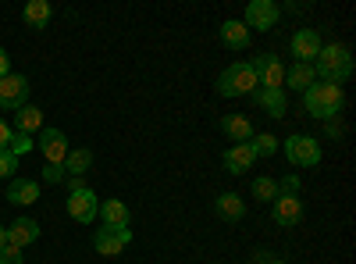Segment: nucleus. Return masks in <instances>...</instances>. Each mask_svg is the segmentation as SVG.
Wrapping results in <instances>:
<instances>
[{
	"label": "nucleus",
	"instance_id": "obj_1",
	"mask_svg": "<svg viewBox=\"0 0 356 264\" xmlns=\"http://www.w3.org/2000/svg\"><path fill=\"white\" fill-rule=\"evenodd\" d=\"M314 75H321L324 82H332V86H342L353 75V54H349V47H342V43L321 47V54L314 57Z\"/></svg>",
	"mask_w": 356,
	"mask_h": 264
},
{
	"label": "nucleus",
	"instance_id": "obj_2",
	"mask_svg": "<svg viewBox=\"0 0 356 264\" xmlns=\"http://www.w3.org/2000/svg\"><path fill=\"white\" fill-rule=\"evenodd\" d=\"M346 97H342V86H332V82H314L310 90L303 93V107L321 122H332L335 114L342 111Z\"/></svg>",
	"mask_w": 356,
	"mask_h": 264
},
{
	"label": "nucleus",
	"instance_id": "obj_3",
	"mask_svg": "<svg viewBox=\"0 0 356 264\" xmlns=\"http://www.w3.org/2000/svg\"><path fill=\"white\" fill-rule=\"evenodd\" d=\"M68 183V215L79 222V225H89V222H97V211H100V200L97 193L89 189L82 179H65Z\"/></svg>",
	"mask_w": 356,
	"mask_h": 264
},
{
	"label": "nucleus",
	"instance_id": "obj_4",
	"mask_svg": "<svg viewBox=\"0 0 356 264\" xmlns=\"http://www.w3.org/2000/svg\"><path fill=\"white\" fill-rule=\"evenodd\" d=\"M282 150H285L289 164H296V168H314V164H321V143H317L314 136L296 132V136H289V139L282 143Z\"/></svg>",
	"mask_w": 356,
	"mask_h": 264
},
{
	"label": "nucleus",
	"instance_id": "obj_5",
	"mask_svg": "<svg viewBox=\"0 0 356 264\" xmlns=\"http://www.w3.org/2000/svg\"><path fill=\"white\" fill-rule=\"evenodd\" d=\"M253 86H257L253 68H250L246 61H239V65H232V68L221 72V79H218V93H221V97H246Z\"/></svg>",
	"mask_w": 356,
	"mask_h": 264
},
{
	"label": "nucleus",
	"instance_id": "obj_6",
	"mask_svg": "<svg viewBox=\"0 0 356 264\" xmlns=\"http://www.w3.org/2000/svg\"><path fill=\"white\" fill-rule=\"evenodd\" d=\"M253 75H257V86L260 90H282V82H285V65L278 61L275 54H260L253 57Z\"/></svg>",
	"mask_w": 356,
	"mask_h": 264
},
{
	"label": "nucleus",
	"instance_id": "obj_7",
	"mask_svg": "<svg viewBox=\"0 0 356 264\" xmlns=\"http://www.w3.org/2000/svg\"><path fill=\"white\" fill-rule=\"evenodd\" d=\"M132 243V228H97L93 232V250L100 254V257H118L125 247Z\"/></svg>",
	"mask_w": 356,
	"mask_h": 264
},
{
	"label": "nucleus",
	"instance_id": "obj_8",
	"mask_svg": "<svg viewBox=\"0 0 356 264\" xmlns=\"http://www.w3.org/2000/svg\"><path fill=\"white\" fill-rule=\"evenodd\" d=\"M29 104V79L25 75H4L0 79V107L4 111H22Z\"/></svg>",
	"mask_w": 356,
	"mask_h": 264
},
{
	"label": "nucleus",
	"instance_id": "obj_9",
	"mask_svg": "<svg viewBox=\"0 0 356 264\" xmlns=\"http://www.w3.org/2000/svg\"><path fill=\"white\" fill-rule=\"evenodd\" d=\"M271 218H275L278 225H285V228L300 225V222H303V200L296 196V193H278V196L271 200Z\"/></svg>",
	"mask_w": 356,
	"mask_h": 264
},
{
	"label": "nucleus",
	"instance_id": "obj_10",
	"mask_svg": "<svg viewBox=\"0 0 356 264\" xmlns=\"http://www.w3.org/2000/svg\"><path fill=\"white\" fill-rule=\"evenodd\" d=\"M278 4L275 0H250V8H246V29H260V33H267V29H275L278 25Z\"/></svg>",
	"mask_w": 356,
	"mask_h": 264
},
{
	"label": "nucleus",
	"instance_id": "obj_11",
	"mask_svg": "<svg viewBox=\"0 0 356 264\" xmlns=\"http://www.w3.org/2000/svg\"><path fill=\"white\" fill-rule=\"evenodd\" d=\"M40 150H43V157H47V164H61L65 168V157H68V136L61 132V129H43V136H40Z\"/></svg>",
	"mask_w": 356,
	"mask_h": 264
},
{
	"label": "nucleus",
	"instance_id": "obj_12",
	"mask_svg": "<svg viewBox=\"0 0 356 264\" xmlns=\"http://www.w3.org/2000/svg\"><path fill=\"white\" fill-rule=\"evenodd\" d=\"M317 54H321L317 29H300V33L292 36V57H296V65H314Z\"/></svg>",
	"mask_w": 356,
	"mask_h": 264
},
{
	"label": "nucleus",
	"instance_id": "obj_13",
	"mask_svg": "<svg viewBox=\"0 0 356 264\" xmlns=\"http://www.w3.org/2000/svg\"><path fill=\"white\" fill-rule=\"evenodd\" d=\"M225 168H228V175H243V171H250L253 164H257V150L250 143H235V146H228L225 150Z\"/></svg>",
	"mask_w": 356,
	"mask_h": 264
},
{
	"label": "nucleus",
	"instance_id": "obj_14",
	"mask_svg": "<svg viewBox=\"0 0 356 264\" xmlns=\"http://www.w3.org/2000/svg\"><path fill=\"white\" fill-rule=\"evenodd\" d=\"M40 240V222L36 218H18L8 225V247H18L25 250L29 243H36Z\"/></svg>",
	"mask_w": 356,
	"mask_h": 264
},
{
	"label": "nucleus",
	"instance_id": "obj_15",
	"mask_svg": "<svg viewBox=\"0 0 356 264\" xmlns=\"http://www.w3.org/2000/svg\"><path fill=\"white\" fill-rule=\"evenodd\" d=\"M40 200V183L33 179H11L8 186V203H18V208H25V203H36Z\"/></svg>",
	"mask_w": 356,
	"mask_h": 264
},
{
	"label": "nucleus",
	"instance_id": "obj_16",
	"mask_svg": "<svg viewBox=\"0 0 356 264\" xmlns=\"http://www.w3.org/2000/svg\"><path fill=\"white\" fill-rule=\"evenodd\" d=\"M214 211H218V218H225V222H239V218L246 215V200H243L239 193H221V196L214 200Z\"/></svg>",
	"mask_w": 356,
	"mask_h": 264
},
{
	"label": "nucleus",
	"instance_id": "obj_17",
	"mask_svg": "<svg viewBox=\"0 0 356 264\" xmlns=\"http://www.w3.org/2000/svg\"><path fill=\"white\" fill-rule=\"evenodd\" d=\"M97 218H104L107 228H129V208H125L122 200H104Z\"/></svg>",
	"mask_w": 356,
	"mask_h": 264
},
{
	"label": "nucleus",
	"instance_id": "obj_18",
	"mask_svg": "<svg viewBox=\"0 0 356 264\" xmlns=\"http://www.w3.org/2000/svg\"><path fill=\"white\" fill-rule=\"evenodd\" d=\"M22 18H25V25H29V29H47V25H50V18H54L50 0H29L25 11H22Z\"/></svg>",
	"mask_w": 356,
	"mask_h": 264
},
{
	"label": "nucleus",
	"instance_id": "obj_19",
	"mask_svg": "<svg viewBox=\"0 0 356 264\" xmlns=\"http://www.w3.org/2000/svg\"><path fill=\"white\" fill-rule=\"evenodd\" d=\"M221 132L232 136L235 143H250L253 139V125H250L246 114H225V118H221Z\"/></svg>",
	"mask_w": 356,
	"mask_h": 264
},
{
	"label": "nucleus",
	"instance_id": "obj_20",
	"mask_svg": "<svg viewBox=\"0 0 356 264\" xmlns=\"http://www.w3.org/2000/svg\"><path fill=\"white\" fill-rule=\"evenodd\" d=\"M285 82H289V90H296V93H307L310 86L317 82L314 65H292V68H285Z\"/></svg>",
	"mask_w": 356,
	"mask_h": 264
},
{
	"label": "nucleus",
	"instance_id": "obj_21",
	"mask_svg": "<svg viewBox=\"0 0 356 264\" xmlns=\"http://www.w3.org/2000/svg\"><path fill=\"white\" fill-rule=\"evenodd\" d=\"M257 104L267 111V118H285V90H257Z\"/></svg>",
	"mask_w": 356,
	"mask_h": 264
},
{
	"label": "nucleus",
	"instance_id": "obj_22",
	"mask_svg": "<svg viewBox=\"0 0 356 264\" xmlns=\"http://www.w3.org/2000/svg\"><path fill=\"white\" fill-rule=\"evenodd\" d=\"M15 122H18V129H15V132L33 136V132H40V129H43V111H40V107H33V104H25L22 111H15Z\"/></svg>",
	"mask_w": 356,
	"mask_h": 264
},
{
	"label": "nucleus",
	"instance_id": "obj_23",
	"mask_svg": "<svg viewBox=\"0 0 356 264\" xmlns=\"http://www.w3.org/2000/svg\"><path fill=\"white\" fill-rule=\"evenodd\" d=\"M221 43H225L228 50H243V47L250 43V29H246L243 22H225V25H221Z\"/></svg>",
	"mask_w": 356,
	"mask_h": 264
},
{
	"label": "nucleus",
	"instance_id": "obj_24",
	"mask_svg": "<svg viewBox=\"0 0 356 264\" xmlns=\"http://www.w3.org/2000/svg\"><path fill=\"white\" fill-rule=\"evenodd\" d=\"M93 164V154L89 150H68L65 157V179H82V171H89Z\"/></svg>",
	"mask_w": 356,
	"mask_h": 264
},
{
	"label": "nucleus",
	"instance_id": "obj_25",
	"mask_svg": "<svg viewBox=\"0 0 356 264\" xmlns=\"http://www.w3.org/2000/svg\"><path fill=\"white\" fill-rule=\"evenodd\" d=\"M250 146L257 150V157H271V154H278V139H275L271 132H253Z\"/></svg>",
	"mask_w": 356,
	"mask_h": 264
},
{
	"label": "nucleus",
	"instance_id": "obj_26",
	"mask_svg": "<svg viewBox=\"0 0 356 264\" xmlns=\"http://www.w3.org/2000/svg\"><path fill=\"white\" fill-rule=\"evenodd\" d=\"M36 146V139L33 136H25V132H15L11 129V139H8V154H15V157H25L29 150Z\"/></svg>",
	"mask_w": 356,
	"mask_h": 264
},
{
	"label": "nucleus",
	"instance_id": "obj_27",
	"mask_svg": "<svg viewBox=\"0 0 356 264\" xmlns=\"http://www.w3.org/2000/svg\"><path fill=\"white\" fill-rule=\"evenodd\" d=\"M253 196L271 203V200L278 196V183H275V179H267V175H260V179H253Z\"/></svg>",
	"mask_w": 356,
	"mask_h": 264
},
{
	"label": "nucleus",
	"instance_id": "obj_28",
	"mask_svg": "<svg viewBox=\"0 0 356 264\" xmlns=\"http://www.w3.org/2000/svg\"><path fill=\"white\" fill-rule=\"evenodd\" d=\"M15 168H18V157L8 154V150H0V179H11Z\"/></svg>",
	"mask_w": 356,
	"mask_h": 264
},
{
	"label": "nucleus",
	"instance_id": "obj_29",
	"mask_svg": "<svg viewBox=\"0 0 356 264\" xmlns=\"http://www.w3.org/2000/svg\"><path fill=\"white\" fill-rule=\"evenodd\" d=\"M43 183H50V186L65 183V168L61 164H43Z\"/></svg>",
	"mask_w": 356,
	"mask_h": 264
},
{
	"label": "nucleus",
	"instance_id": "obj_30",
	"mask_svg": "<svg viewBox=\"0 0 356 264\" xmlns=\"http://www.w3.org/2000/svg\"><path fill=\"white\" fill-rule=\"evenodd\" d=\"M0 264H22V250L18 247H4L0 250Z\"/></svg>",
	"mask_w": 356,
	"mask_h": 264
},
{
	"label": "nucleus",
	"instance_id": "obj_31",
	"mask_svg": "<svg viewBox=\"0 0 356 264\" xmlns=\"http://www.w3.org/2000/svg\"><path fill=\"white\" fill-rule=\"evenodd\" d=\"M278 193H296V196H300V179H296V175H285L282 186H278Z\"/></svg>",
	"mask_w": 356,
	"mask_h": 264
},
{
	"label": "nucleus",
	"instance_id": "obj_32",
	"mask_svg": "<svg viewBox=\"0 0 356 264\" xmlns=\"http://www.w3.org/2000/svg\"><path fill=\"white\" fill-rule=\"evenodd\" d=\"M4 75H11V57H8L4 47H0V79H4Z\"/></svg>",
	"mask_w": 356,
	"mask_h": 264
},
{
	"label": "nucleus",
	"instance_id": "obj_33",
	"mask_svg": "<svg viewBox=\"0 0 356 264\" xmlns=\"http://www.w3.org/2000/svg\"><path fill=\"white\" fill-rule=\"evenodd\" d=\"M8 139H11V129L8 122H0V150H8Z\"/></svg>",
	"mask_w": 356,
	"mask_h": 264
},
{
	"label": "nucleus",
	"instance_id": "obj_34",
	"mask_svg": "<svg viewBox=\"0 0 356 264\" xmlns=\"http://www.w3.org/2000/svg\"><path fill=\"white\" fill-rule=\"evenodd\" d=\"M4 247H8V228L0 225V250H4Z\"/></svg>",
	"mask_w": 356,
	"mask_h": 264
},
{
	"label": "nucleus",
	"instance_id": "obj_35",
	"mask_svg": "<svg viewBox=\"0 0 356 264\" xmlns=\"http://www.w3.org/2000/svg\"><path fill=\"white\" fill-rule=\"evenodd\" d=\"M267 264H285V261H267Z\"/></svg>",
	"mask_w": 356,
	"mask_h": 264
}]
</instances>
